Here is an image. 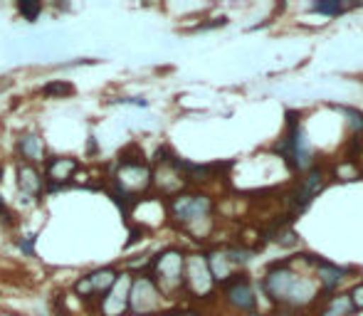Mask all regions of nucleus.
Instances as JSON below:
<instances>
[{
    "mask_svg": "<svg viewBox=\"0 0 363 316\" xmlns=\"http://www.w3.org/2000/svg\"><path fill=\"white\" fill-rule=\"evenodd\" d=\"M262 287L274 304L287 307L289 312L309 307L316 297H321L316 277H306V274L294 272L289 259H279V262L269 264L267 274L262 279Z\"/></svg>",
    "mask_w": 363,
    "mask_h": 316,
    "instance_id": "nucleus-1",
    "label": "nucleus"
},
{
    "mask_svg": "<svg viewBox=\"0 0 363 316\" xmlns=\"http://www.w3.org/2000/svg\"><path fill=\"white\" fill-rule=\"evenodd\" d=\"M213 198L208 193L183 191L168 201V218L193 239H206L213 230Z\"/></svg>",
    "mask_w": 363,
    "mask_h": 316,
    "instance_id": "nucleus-2",
    "label": "nucleus"
},
{
    "mask_svg": "<svg viewBox=\"0 0 363 316\" xmlns=\"http://www.w3.org/2000/svg\"><path fill=\"white\" fill-rule=\"evenodd\" d=\"M183 269H186V252L178 247H166L151 257L148 262V277L156 282L166 299H173L183 292Z\"/></svg>",
    "mask_w": 363,
    "mask_h": 316,
    "instance_id": "nucleus-3",
    "label": "nucleus"
},
{
    "mask_svg": "<svg viewBox=\"0 0 363 316\" xmlns=\"http://www.w3.org/2000/svg\"><path fill=\"white\" fill-rule=\"evenodd\" d=\"M216 279L208 267V259L203 252L186 254V269H183V292L191 294L193 299L203 302V299H213L216 294Z\"/></svg>",
    "mask_w": 363,
    "mask_h": 316,
    "instance_id": "nucleus-4",
    "label": "nucleus"
},
{
    "mask_svg": "<svg viewBox=\"0 0 363 316\" xmlns=\"http://www.w3.org/2000/svg\"><path fill=\"white\" fill-rule=\"evenodd\" d=\"M166 297L161 294V289L156 287L151 277L146 272L134 274L131 277V289H129V314H144V316H158L163 309Z\"/></svg>",
    "mask_w": 363,
    "mask_h": 316,
    "instance_id": "nucleus-5",
    "label": "nucleus"
},
{
    "mask_svg": "<svg viewBox=\"0 0 363 316\" xmlns=\"http://www.w3.org/2000/svg\"><path fill=\"white\" fill-rule=\"evenodd\" d=\"M116 277H119V269L116 267H96V269H91V272H86L84 277L77 279L72 292L77 299H82V302L96 304L111 289V284L116 282Z\"/></svg>",
    "mask_w": 363,
    "mask_h": 316,
    "instance_id": "nucleus-6",
    "label": "nucleus"
},
{
    "mask_svg": "<svg viewBox=\"0 0 363 316\" xmlns=\"http://www.w3.org/2000/svg\"><path fill=\"white\" fill-rule=\"evenodd\" d=\"M131 272H119L116 282L104 297L96 302V314L99 316H126L129 314V289H131Z\"/></svg>",
    "mask_w": 363,
    "mask_h": 316,
    "instance_id": "nucleus-7",
    "label": "nucleus"
},
{
    "mask_svg": "<svg viewBox=\"0 0 363 316\" xmlns=\"http://www.w3.org/2000/svg\"><path fill=\"white\" fill-rule=\"evenodd\" d=\"M223 299L230 309L242 314H255L257 312V297H255L252 282L245 274H238L230 282L223 284Z\"/></svg>",
    "mask_w": 363,
    "mask_h": 316,
    "instance_id": "nucleus-8",
    "label": "nucleus"
},
{
    "mask_svg": "<svg viewBox=\"0 0 363 316\" xmlns=\"http://www.w3.org/2000/svg\"><path fill=\"white\" fill-rule=\"evenodd\" d=\"M79 173V161L72 156H48L43 163V176L48 181V191H60L67 188V183L74 181Z\"/></svg>",
    "mask_w": 363,
    "mask_h": 316,
    "instance_id": "nucleus-9",
    "label": "nucleus"
},
{
    "mask_svg": "<svg viewBox=\"0 0 363 316\" xmlns=\"http://www.w3.org/2000/svg\"><path fill=\"white\" fill-rule=\"evenodd\" d=\"M324 181H326L324 168L311 166L309 171H306L304 176L299 178V183H296V186L291 188V193H289V205H294L296 210H304V208L311 203V198H314L316 193H319L321 188H324Z\"/></svg>",
    "mask_w": 363,
    "mask_h": 316,
    "instance_id": "nucleus-10",
    "label": "nucleus"
},
{
    "mask_svg": "<svg viewBox=\"0 0 363 316\" xmlns=\"http://www.w3.org/2000/svg\"><path fill=\"white\" fill-rule=\"evenodd\" d=\"M15 178H18V191L28 198H43L45 191H48V181H45L40 166H33V163H23L18 161L15 166Z\"/></svg>",
    "mask_w": 363,
    "mask_h": 316,
    "instance_id": "nucleus-11",
    "label": "nucleus"
},
{
    "mask_svg": "<svg viewBox=\"0 0 363 316\" xmlns=\"http://www.w3.org/2000/svg\"><path fill=\"white\" fill-rule=\"evenodd\" d=\"M15 149H18V156L23 163L40 166V163L48 161V146H45V139L38 131H23L15 141Z\"/></svg>",
    "mask_w": 363,
    "mask_h": 316,
    "instance_id": "nucleus-12",
    "label": "nucleus"
},
{
    "mask_svg": "<svg viewBox=\"0 0 363 316\" xmlns=\"http://www.w3.org/2000/svg\"><path fill=\"white\" fill-rule=\"evenodd\" d=\"M208 267H211V274L216 279V284H225L233 277H238L240 264L235 262V257L230 254V247H216L206 254Z\"/></svg>",
    "mask_w": 363,
    "mask_h": 316,
    "instance_id": "nucleus-13",
    "label": "nucleus"
},
{
    "mask_svg": "<svg viewBox=\"0 0 363 316\" xmlns=\"http://www.w3.org/2000/svg\"><path fill=\"white\" fill-rule=\"evenodd\" d=\"M356 309L354 304H351L349 294H331V297H326L324 307H321L319 316H354Z\"/></svg>",
    "mask_w": 363,
    "mask_h": 316,
    "instance_id": "nucleus-14",
    "label": "nucleus"
},
{
    "mask_svg": "<svg viewBox=\"0 0 363 316\" xmlns=\"http://www.w3.org/2000/svg\"><path fill=\"white\" fill-rule=\"evenodd\" d=\"M43 94L48 96V99H65V96L74 94V84H69V81H65V79H52L43 86Z\"/></svg>",
    "mask_w": 363,
    "mask_h": 316,
    "instance_id": "nucleus-15",
    "label": "nucleus"
},
{
    "mask_svg": "<svg viewBox=\"0 0 363 316\" xmlns=\"http://www.w3.org/2000/svg\"><path fill=\"white\" fill-rule=\"evenodd\" d=\"M359 176H361L359 166H356V161H351V158H344V161H339L334 166L336 181H356Z\"/></svg>",
    "mask_w": 363,
    "mask_h": 316,
    "instance_id": "nucleus-16",
    "label": "nucleus"
},
{
    "mask_svg": "<svg viewBox=\"0 0 363 316\" xmlns=\"http://www.w3.org/2000/svg\"><path fill=\"white\" fill-rule=\"evenodd\" d=\"M18 13L23 15V20L28 23H35L43 13V3H35V0H20L18 3Z\"/></svg>",
    "mask_w": 363,
    "mask_h": 316,
    "instance_id": "nucleus-17",
    "label": "nucleus"
},
{
    "mask_svg": "<svg viewBox=\"0 0 363 316\" xmlns=\"http://www.w3.org/2000/svg\"><path fill=\"white\" fill-rule=\"evenodd\" d=\"M314 13H321V15H326V18H336V15H341L346 10V5H341V3H334V0H329V3H316L314 8Z\"/></svg>",
    "mask_w": 363,
    "mask_h": 316,
    "instance_id": "nucleus-18",
    "label": "nucleus"
},
{
    "mask_svg": "<svg viewBox=\"0 0 363 316\" xmlns=\"http://www.w3.org/2000/svg\"><path fill=\"white\" fill-rule=\"evenodd\" d=\"M344 114L351 119V126H354L356 134H361V129H363V114H361V111H356V109H344Z\"/></svg>",
    "mask_w": 363,
    "mask_h": 316,
    "instance_id": "nucleus-19",
    "label": "nucleus"
},
{
    "mask_svg": "<svg viewBox=\"0 0 363 316\" xmlns=\"http://www.w3.org/2000/svg\"><path fill=\"white\" fill-rule=\"evenodd\" d=\"M349 299H351V304H354L356 312H359V309H363V282H361V284H356V287L351 289Z\"/></svg>",
    "mask_w": 363,
    "mask_h": 316,
    "instance_id": "nucleus-20",
    "label": "nucleus"
},
{
    "mask_svg": "<svg viewBox=\"0 0 363 316\" xmlns=\"http://www.w3.org/2000/svg\"><path fill=\"white\" fill-rule=\"evenodd\" d=\"M33 244H35V235H28V239H18V247L28 254H33Z\"/></svg>",
    "mask_w": 363,
    "mask_h": 316,
    "instance_id": "nucleus-21",
    "label": "nucleus"
},
{
    "mask_svg": "<svg viewBox=\"0 0 363 316\" xmlns=\"http://www.w3.org/2000/svg\"><path fill=\"white\" fill-rule=\"evenodd\" d=\"M0 220H8V222H13V213H10V208H8V203L0 198Z\"/></svg>",
    "mask_w": 363,
    "mask_h": 316,
    "instance_id": "nucleus-22",
    "label": "nucleus"
},
{
    "mask_svg": "<svg viewBox=\"0 0 363 316\" xmlns=\"http://www.w3.org/2000/svg\"><path fill=\"white\" fill-rule=\"evenodd\" d=\"M274 316H301V314H296V312H279V314H274Z\"/></svg>",
    "mask_w": 363,
    "mask_h": 316,
    "instance_id": "nucleus-23",
    "label": "nucleus"
},
{
    "mask_svg": "<svg viewBox=\"0 0 363 316\" xmlns=\"http://www.w3.org/2000/svg\"><path fill=\"white\" fill-rule=\"evenodd\" d=\"M178 316H201V314H198V312H193V309H191V312H183V314H178Z\"/></svg>",
    "mask_w": 363,
    "mask_h": 316,
    "instance_id": "nucleus-24",
    "label": "nucleus"
},
{
    "mask_svg": "<svg viewBox=\"0 0 363 316\" xmlns=\"http://www.w3.org/2000/svg\"><path fill=\"white\" fill-rule=\"evenodd\" d=\"M356 139H359V146H361V151H363V129H361V134L356 136Z\"/></svg>",
    "mask_w": 363,
    "mask_h": 316,
    "instance_id": "nucleus-25",
    "label": "nucleus"
},
{
    "mask_svg": "<svg viewBox=\"0 0 363 316\" xmlns=\"http://www.w3.org/2000/svg\"><path fill=\"white\" fill-rule=\"evenodd\" d=\"M158 316H178V314H176V312H161Z\"/></svg>",
    "mask_w": 363,
    "mask_h": 316,
    "instance_id": "nucleus-26",
    "label": "nucleus"
},
{
    "mask_svg": "<svg viewBox=\"0 0 363 316\" xmlns=\"http://www.w3.org/2000/svg\"><path fill=\"white\" fill-rule=\"evenodd\" d=\"M3 173H5V171H3V166H0V181H3Z\"/></svg>",
    "mask_w": 363,
    "mask_h": 316,
    "instance_id": "nucleus-27",
    "label": "nucleus"
},
{
    "mask_svg": "<svg viewBox=\"0 0 363 316\" xmlns=\"http://www.w3.org/2000/svg\"><path fill=\"white\" fill-rule=\"evenodd\" d=\"M126 316H144V314H126Z\"/></svg>",
    "mask_w": 363,
    "mask_h": 316,
    "instance_id": "nucleus-28",
    "label": "nucleus"
}]
</instances>
